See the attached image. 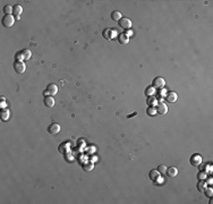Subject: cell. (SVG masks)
Returning a JSON list of instances; mask_svg holds the SVG:
<instances>
[{"label": "cell", "instance_id": "22", "mask_svg": "<svg viewBox=\"0 0 213 204\" xmlns=\"http://www.w3.org/2000/svg\"><path fill=\"white\" fill-rule=\"evenodd\" d=\"M158 112H157V109H155V107H149V109H147V115L149 116H155Z\"/></svg>", "mask_w": 213, "mask_h": 204}, {"label": "cell", "instance_id": "3", "mask_svg": "<svg viewBox=\"0 0 213 204\" xmlns=\"http://www.w3.org/2000/svg\"><path fill=\"white\" fill-rule=\"evenodd\" d=\"M164 85H166V81H164V78H162V77H155L154 79H153V82H152V86L154 87V89H158V90H161V89H163L164 87Z\"/></svg>", "mask_w": 213, "mask_h": 204}, {"label": "cell", "instance_id": "16", "mask_svg": "<svg viewBox=\"0 0 213 204\" xmlns=\"http://www.w3.org/2000/svg\"><path fill=\"white\" fill-rule=\"evenodd\" d=\"M160 178V172L158 170H152L150 171V179L153 180V182H157Z\"/></svg>", "mask_w": 213, "mask_h": 204}, {"label": "cell", "instance_id": "23", "mask_svg": "<svg viewBox=\"0 0 213 204\" xmlns=\"http://www.w3.org/2000/svg\"><path fill=\"white\" fill-rule=\"evenodd\" d=\"M93 168H94V166H93V163H92V162L86 163V165H84V166H83L84 171H91V170H93Z\"/></svg>", "mask_w": 213, "mask_h": 204}, {"label": "cell", "instance_id": "1", "mask_svg": "<svg viewBox=\"0 0 213 204\" xmlns=\"http://www.w3.org/2000/svg\"><path fill=\"white\" fill-rule=\"evenodd\" d=\"M14 69H15V72H16L17 74H24L25 70H26V66H25V64H24L23 61L16 60V61L14 62Z\"/></svg>", "mask_w": 213, "mask_h": 204}, {"label": "cell", "instance_id": "21", "mask_svg": "<svg viewBox=\"0 0 213 204\" xmlns=\"http://www.w3.org/2000/svg\"><path fill=\"white\" fill-rule=\"evenodd\" d=\"M13 10H14V7H12V6H9V5H7V6L3 7V12H5L6 15H12Z\"/></svg>", "mask_w": 213, "mask_h": 204}, {"label": "cell", "instance_id": "17", "mask_svg": "<svg viewBox=\"0 0 213 204\" xmlns=\"http://www.w3.org/2000/svg\"><path fill=\"white\" fill-rule=\"evenodd\" d=\"M157 102H158V100L155 99V96H154V95H152V96H147V101H146V103H147V106H149V107H154L155 104H158Z\"/></svg>", "mask_w": 213, "mask_h": 204}, {"label": "cell", "instance_id": "14", "mask_svg": "<svg viewBox=\"0 0 213 204\" xmlns=\"http://www.w3.org/2000/svg\"><path fill=\"white\" fill-rule=\"evenodd\" d=\"M22 13H23V8H22V6H20V5H16V6H14L13 14L15 15L16 19H19V16L22 15Z\"/></svg>", "mask_w": 213, "mask_h": 204}, {"label": "cell", "instance_id": "25", "mask_svg": "<svg viewBox=\"0 0 213 204\" xmlns=\"http://www.w3.org/2000/svg\"><path fill=\"white\" fill-rule=\"evenodd\" d=\"M198 178H199V179H205V178H206V174L199 172V174H198Z\"/></svg>", "mask_w": 213, "mask_h": 204}, {"label": "cell", "instance_id": "5", "mask_svg": "<svg viewBox=\"0 0 213 204\" xmlns=\"http://www.w3.org/2000/svg\"><path fill=\"white\" fill-rule=\"evenodd\" d=\"M119 26H120L121 28H124V30H129V28H132L133 23H132V20L129 18L123 17V18L119 20Z\"/></svg>", "mask_w": 213, "mask_h": 204}, {"label": "cell", "instance_id": "4", "mask_svg": "<svg viewBox=\"0 0 213 204\" xmlns=\"http://www.w3.org/2000/svg\"><path fill=\"white\" fill-rule=\"evenodd\" d=\"M202 161H203L202 157H201L199 154H197V153L193 154V155L191 157V159H189V162H191V165H192L193 167H198V166H201Z\"/></svg>", "mask_w": 213, "mask_h": 204}, {"label": "cell", "instance_id": "18", "mask_svg": "<svg viewBox=\"0 0 213 204\" xmlns=\"http://www.w3.org/2000/svg\"><path fill=\"white\" fill-rule=\"evenodd\" d=\"M0 117H1V120L2 121H7L8 118H9V110L8 109H2L0 111Z\"/></svg>", "mask_w": 213, "mask_h": 204}, {"label": "cell", "instance_id": "6", "mask_svg": "<svg viewBox=\"0 0 213 204\" xmlns=\"http://www.w3.org/2000/svg\"><path fill=\"white\" fill-rule=\"evenodd\" d=\"M31 58V51L28 49H25V50H22L20 52H17L16 54V59L20 60V59H25V60H28Z\"/></svg>", "mask_w": 213, "mask_h": 204}, {"label": "cell", "instance_id": "2", "mask_svg": "<svg viewBox=\"0 0 213 204\" xmlns=\"http://www.w3.org/2000/svg\"><path fill=\"white\" fill-rule=\"evenodd\" d=\"M15 24V17L13 15H5V17L2 18V25L5 27H12Z\"/></svg>", "mask_w": 213, "mask_h": 204}, {"label": "cell", "instance_id": "20", "mask_svg": "<svg viewBox=\"0 0 213 204\" xmlns=\"http://www.w3.org/2000/svg\"><path fill=\"white\" fill-rule=\"evenodd\" d=\"M145 94H146L147 96H152V95H154V94H155V89H154L152 85H150L149 87H146V90H145Z\"/></svg>", "mask_w": 213, "mask_h": 204}, {"label": "cell", "instance_id": "13", "mask_svg": "<svg viewBox=\"0 0 213 204\" xmlns=\"http://www.w3.org/2000/svg\"><path fill=\"white\" fill-rule=\"evenodd\" d=\"M167 176L168 177H176L178 175V169L176 167H170L167 168Z\"/></svg>", "mask_w": 213, "mask_h": 204}, {"label": "cell", "instance_id": "19", "mask_svg": "<svg viewBox=\"0 0 213 204\" xmlns=\"http://www.w3.org/2000/svg\"><path fill=\"white\" fill-rule=\"evenodd\" d=\"M197 189H198L199 192H202V193L206 189V182H205L204 179H201V180H199V183L197 184Z\"/></svg>", "mask_w": 213, "mask_h": 204}, {"label": "cell", "instance_id": "9", "mask_svg": "<svg viewBox=\"0 0 213 204\" xmlns=\"http://www.w3.org/2000/svg\"><path fill=\"white\" fill-rule=\"evenodd\" d=\"M166 100H167V102L175 103V102L178 100V94L176 92H174V91L168 92L167 93V95H166Z\"/></svg>", "mask_w": 213, "mask_h": 204}, {"label": "cell", "instance_id": "10", "mask_svg": "<svg viewBox=\"0 0 213 204\" xmlns=\"http://www.w3.org/2000/svg\"><path fill=\"white\" fill-rule=\"evenodd\" d=\"M58 93V86L56 84H48L47 90H45V94H50V95H56Z\"/></svg>", "mask_w": 213, "mask_h": 204}, {"label": "cell", "instance_id": "8", "mask_svg": "<svg viewBox=\"0 0 213 204\" xmlns=\"http://www.w3.org/2000/svg\"><path fill=\"white\" fill-rule=\"evenodd\" d=\"M60 129H61V127H60V125L57 124V123H52V124L48 127V131H49L50 134H52V135H57V134L60 131Z\"/></svg>", "mask_w": 213, "mask_h": 204}, {"label": "cell", "instance_id": "27", "mask_svg": "<svg viewBox=\"0 0 213 204\" xmlns=\"http://www.w3.org/2000/svg\"><path fill=\"white\" fill-rule=\"evenodd\" d=\"M135 116H137V112H136V111L134 112V113H130V115H128V116H127V118L129 119V118H132V117H135Z\"/></svg>", "mask_w": 213, "mask_h": 204}, {"label": "cell", "instance_id": "7", "mask_svg": "<svg viewBox=\"0 0 213 204\" xmlns=\"http://www.w3.org/2000/svg\"><path fill=\"white\" fill-rule=\"evenodd\" d=\"M155 109H157V112H158L159 115H166V113L168 112V107H167V104H166L164 102H162V101L158 102Z\"/></svg>", "mask_w": 213, "mask_h": 204}, {"label": "cell", "instance_id": "12", "mask_svg": "<svg viewBox=\"0 0 213 204\" xmlns=\"http://www.w3.org/2000/svg\"><path fill=\"white\" fill-rule=\"evenodd\" d=\"M118 42H119L121 45H125V44H127V43L129 42V37H128L127 34L121 33V34H119V37H118Z\"/></svg>", "mask_w": 213, "mask_h": 204}, {"label": "cell", "instance_id": "15", "mask_svg": "<svg viewBox=\"0 0 213 204\" xmlns=\"http://www.w3.org/2000/svg\"><path fill=\"white\" fill-rule=\"evenodd\" d=\"M121 18H123V16H121V13H120V12L115 10V12H112V13H111V19H112V20H115V22H119Z\"/></svg>", "mask_w": 213, "mask_h": 204}, {"label": "cell", "instance_id": "24", "mask_svg": "<svg viewBox=\"0 0 213 204\" xmlns=\"http://www.w3.org/2000/svg\"><path fill=\"white\" fill-rule=\"evenodd\" d=\"M158 171L160 172V175H166V172H167V167H166L164 165H161V166H159V168H158Z\"/></svg>", "mask_w": 213, "mask_h": 204}, {"label": "cell", "instance_id": "26", "mask_svg": "<svg viewBox=\"0 0 213 204\" xmlns=\"http://www.w3.org/2000/svg\"><path fill=\"white\" fill-rule=\"evenodd\" d=\"M204 192H205V195H208V196H210V197L212 196V189H211V188H210V189H208V190L205 189Z\"/></svg>", "mask_w": 213, "mask_h": 204}, {"label": "cell", "instance_id": "11", "mask_svg": "<svg viewBox=\"0 0 213 204\" xmlns=\"http://www.w3.org/2000/svg\"><path fill=\"white\" fill-rule=\"evenodd\" d=\"M43 102H44V106L47 108H52L53 106H54V99L52 98V95H47L44 98Z\"/></svg>", "mask_w": 213, "mask_h": 204}]
</instances>
